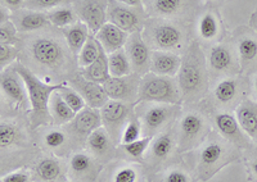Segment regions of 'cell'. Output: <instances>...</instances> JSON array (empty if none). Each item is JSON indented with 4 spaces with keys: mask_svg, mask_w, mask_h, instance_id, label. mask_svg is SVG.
<instances>
[{
    "mask_svg": "<svg viewBox=\"0 0 257 182\" xmlns=\"http://www.w3.org/2000/svg\"><path fill=\"white\" fill-rule=\"evenodd\" d=\"M143 138V127H142V122L139 120V117L137 116V113H134L130 120H128L127 124L125 126L122 131V135H121L120 145L130 144V142H134V141L139 140V138Z\"/></svg>",
    "mask_w": 257,
    "mask_h": 182,
    "instance_id": "42",
    "label": "cell"
},
{
    "mask_svg": "<svg viewBox=\"0 0 257 182\" xmlns=\"http://www.w3.org/2000/svg\"><path fill=\"white\" fill-rule=\"evenodd\" d=\"M253 149L256 150V154H257V140L254 141V145H253Z\"/></svg>",
    "mask_w": 257,
    "mask_h": 182,
    "instance_id": "52",
    "label": "cell"
},
{
    "mask_svg": "<svg viewBox=\"0 0 257 182\" xmlns=\"http://www.w3.org/2000/svg\"><path fill=\"white\" fill-rule=\"evenodd\" d=\"M0 90H2V106L6 104L9 116H21V113L30 112V99L24 78L16 70L15 66L2 70L0 74Z\"/></svg>",
    "mask_w": 257,
    "mask_h": 182,
    "instance_id": "11",
    "label": "cell"
},
{
    "mask_svg": "<svg viewBox=\"0 0 257 182\" xmlns=\"http://www.w3.org/2000/svg\"><path fill=\"white\" fill-rule=\"evenodd\" d=\"M180 154L193 152L205 142L211 134L210 120L203 110L189 108L181 113L175 124Z\"/></svg>",
    "mask_w": 257,
    "mask_h": 182,
    "instance_id": "7",
    "label": "cell"
},
{
    "mask_svg": "<svg viewBox=\"0 0 257 182\" xmlns=\"http://www.w3.org/2000/svg\"><path fill=\"white\" fill-rule=\"evenodd\" d=\"M80 74L89 81L102 84V85L111 78L108 68V54L105 53L103 48L100 49V54L95 62L89 67L80 70Z\"/></svg>",
    "mask_w": 257,
    "mask_h": 182,
    "instance_id": "35",
    "label": "cell"
},
{
    "mask_svg": "<svg viewBox=\"0 0 257 182\" xmlns=\"http://www.w3.org/2000/svg\"><path fill=\"white\" fill-rule=\"evenodd\" d=\"M72 6L80 21L89 27L91 34L98 32V30L107 22L108 0H73Z\"/></svg>",
    "mask_w": 257,
    "mask_h": 182,
    "instance_id": "24",
    "label": "cell"
},
{
    "mask_svg": "<svg viewBox=\"0 0 257 182\" xmlns=\"http://www.w3.org/2000/svg\"><path fill=\"white\" fill-rule=\"evenodd\" d=\"M12 21L17 27L18 32L31 34L53 27L49 22L47 12H38L31 9H20L12 13Z\"/></svg>",
    "mask_w": 257,
    "mask_h": 182,
    "instance_id": "27",
    "label": "cell"
},
{
    "mask_svg": "<svg viewBox=\"0 0 257 182\" xmlns=\"http://www.w3.org/2000/svg\"><path fill=\"white\" fill-rule=\"evenodd\" d=\"M141 84L142 77L132 74L123 77H111L107 82L103 84V88L111 100L138 104Z\"/></svg>",
    "mask_w": 257,
    "mask_h": 182,
    "instance_id": "22",
    "label": "cell"
},
{
    "mask_svg": "<svg viewBox=\"0 0 257 182\" xmlns=\"http://www.w3.org/2000/svg\"><path fill=\"white\" fill-rule=\"evenodd\" d=\"M235 117L249 138L257 140V102L245 99L235 108Z\"/></svg>",
    "mask_w": 257,
    "mask_h": 182,
    "instance_id": "32",
    "label": "cell"
},
{
    "mask_svg": "<svg viewBox=\"0 0 257 182\" xmlns=\"http://www.w3.org/2000/svg\"><path fill=\"white\" fill-rule=\"evenodd\" d=\"M118 3L125 4L128 6H134V8L144 9V0H117Z\"/></svg>",
    "mask_w": 257,
    "mask_h": 182,
    "instance_id": "50",
    "label": "cell"
},
{
    "mask_svg": "<svg viewBox=\"0 0 257 182\" xmlns=\"http://www.w3.org/2000/svg\"><path fill=\"white\" fill-rule=\"evenodd\" d=\"M66 128L70 132L71 138L76 142L79 149H85V144L89 136L102 127V116L100 109L85 106L81 112L75 116L70 124H66Z\"/></svg>",
    "mask_w": 257,
    "mask_h": 182,
    "instance_id": "20",
    "label": "cell"
},
{
    "mask_svg": "<svg viewBox=\"0 0 257 182\" xmlns=\"http://www.w3.org/2000/svg\"><path fill=\"white\" fill-rule=\"evenodd\" d=\"M152 138H149V136H143L142 138L134 141V142H130V144L118 145L117 159L137 162V163L143 164L144 156H146L149 145L152 142Z\"/></svg>",
    "mask_w": 257,
    "mask_h": 182,
    "instance_id": "36",
    "label": "cell"
},
{
    "mask_svg": "<svg viewBox=\"0 0 257 182\" xmlns=\"http://www.w3.org/2000/svg\"><path fill=\"white\" fill-rule=\"evenodd\" d=\"M62 32H63L64 38L67 42L68 48H70L71 52L76 56H79V53L81 52L84 45L88 42L89 36L91 35L89 27L82 21L76 22L72 26L66 27V28L62 30Z\"/></svg>",
    "mask_w": 257,
    "mask_h": 182,
    "instance_id": "33",
    "label": "cell"
},
{
    "mask_svg": "<svg viewBox=\"0 0 257 182\" xmlns=\"http://www.w3.org/2000/svg\"><path fill=\"white\" fill-rule=\"evenodd\" d=\"M49 22L53 27H58V28H66L68 26H72L76 22L80 21L79 16L76 10L73 9L72 6H63L54 8L49 12H47Z\"/></svg>",
    "mask_w": 257,
    "mask_h": 182,
    "instance_id": "38",
    "label": "cell"
},
{
    "mask_svg": "<svg viewBox=\"0 0 257 182\" xmlns=\"http://www.w3.org/2000/svg\"><path fill=\"white\" fill-rule=\"evenodd\" d=\"M181 106L144 102L135 106V113L143 127V136L155 138L176 124L181 114Z\"/></svg>",
    "mask_w": 257,
    "mask_h": 182,
    "instance_id": "8",
    "label": "cell"
},
{
    "mask_svg": "<svg viewBox=\"0 0 257 182\" xmlns=\"http://www.w3.org/2000/svg\"><path fill=\"white\" fill-rule=\"evenodd\" d=\"M20 42V36H18V30L13 21L4 22L0 24V44L3 45H17Z\"/></svg>",
    "mask_w": 257,
    "mask_h": 182,
    "instance_id": "45",
    "label": "cell"
},
{
    "mask_svg": "<svg viewBox=\"0 0 257 182\" xmlns=\"http://www.w3.org/2000/svg\"><path fill=\"white\" fill-rule=\"evenodd\" d=\"M206 60L208 74L212 78H224L239 74L240 63L237 50H233L229 44H217L210 48Z\"/></svg>",
    "mask_w": 257,
    "mask_h": 182,
    "instance_id": "15",
    "label": "cell"
},
{
    "mask_svg": "<svg viewBox=\"0 0 257 182\" xmlns=\"http://www.w3.org/2000/svg\"><path fill=\"white\" fill-rule=\"evenodd\" d=\"M67 85L75 88L84 98L86 106H90V108L100 109L108 103L109 98L102 84L89 81L80 74V70L68 80Z\"/></svg>",
    "mask_w": 257,
    "mask_h": 182,
    "instance_id": "25",
    "label": "cell"
},
{
    "mask_svg": "<svg viewBox=\"0 0 257 182\" xmlns=\"http://www.w3.org/2000/svg\"><path fill=\"white\" fill-rule=\"evenodd\" d=\"M247 91L248 86L244 80L234 76L220 78L212 90L213 106H217L219 110H235L243 100H245Z\"/></svg>",
    "mask_w": 257,
    "mask_h": 182,
    "instance_id": "14",
    "label": "cell"
},
{
    "mask_svg": "<svg viewBox=\"0 0 257 182\" xmlns=\"http://www.w3.org/2000/svg\"><path fill=\"white\" fill-rule=\"evenodd\" d=\"M207 60L197 42H193L181 56V66L178 72L179 88L183 102L196 104L201 102L208 90Z\"/></svg>",
    "mask_w": 257,
    "mask_h": 182,
    "instance_id": "3",
    "label": "cell"
},
{
    "mask_svg": "<svg viewBox=\"0 0 257 182\" xmlns=\"http://www.w3.org/2000/svg\"><path fill=\"white\" fill-rule=\"evenodd\" d=\"M49 109L54 126H66L76 116V113L64 102L58 91H56L50 98Z\"/></svg>",
    "mask_w": 257,
    "mask_h": 182,
    "instance_id": "37",
    "label": "cell"
},
{
    "mask_svg": "<svg viewBox=\"0 0 257 182\" xmlns=\"http://www.w3.org/2000/svg\"><path fill=\"white\" fill-rule=\"evenodd\" d=\"M36 141L43 152H47L59 158L70 156L76 150H80L64 126L52 124L44 127V130L38 134Z\"/></svg>",
    "mask_w": 257,
    "mask_h": 182,
    "instance_id": "13",
    "label": "cell"
},
{
    "mask_svg": "<svg viewBox=\"0 0 257 182\" xmlns=\"http://www.w3.org/2000/svg\"><path fill=\"white\" fill-rule=\"evenodd\" d=\"M100 49H102V46H100V44L95 38L94 34H91L89 36L86 44L84 45V48H82L81 52L77 56V63H79L80 70L93 64L96 59H98V56H99Z\"/></svg>",
    "mask_w": 257,
    "mask_h": 182,
    "instance_id": "40",
    "label": "cell"
},
{
    "mask_svg": "<svg viewBox=\"0 0 257 182\" xmlns=\"http://www.w3.org/2000/svg\"><path fill=\"white\" fill-rule=\"evenodd\" d=\"M239 153L240 150L238 148L221 138L219 134H210L205 142L197 148L193 174L199 182H207L222 168L239 160Z\"/></svg>",
    "mask_w": 257,
    "mask_h": 182,
    "instance_id": "5",
    "label": "cell"
},
{
    "mask_svg": "<svg viewBox=\"0 0 257 182\" xmlns=\"http://www.w3.org/2000/svg\"><path fill=\"white\" fill-rule=\"evenodd\" d=\"M245 170H247L248 181L257 182V154L245 160Z\"/></svg>",
    "mask_w": 257,
    "mask_h": 182,
    "instance_id": "48",
    "label": "cell"
},
{
    "mask_svg": "<svg viewBox=\"0 0 257 182\" xmlns=\"http://www.w3.org/2000/svg\"><path fill=\"white\" fill-rule=\"evenodd\" d=\"M73 0H26L25 8L38 12H49L52 9L63 6H72Z\"/></svg>",
    "mask_w": 257,
    "mask_h": 182,
    "instance_id": "44",
    "label": "cell"
},
{
    "mask_svg": "<svg viewBox=\"0 0 257 182\" xmlns=\"http://www.w3.org/2000/svg\"><path fill=\"white\" fill-rule=\"evenodd\" d=\"M104 166L86 149L76 150L68 156V180L72 182H98Z\"/></svg>",
    "mask_w": 257,
    "mask_h": 182,
    "instance_id": "17",
    "label": "cell"
},
{
    "mask_svg": "<svg viewBox=\"0 0 257 182\" xmlns=\"http://www.w3.org/2000/svg\"><path fill=\"white\" fill-rule=\"evenodd\" d=\"M180 156L176 138L175 124L167 128L164 132L158 134L152 138L147 154L144 156L143 166L147 172L151 174H157L160 170L179 163Z\"/></svg>",
    "mask_w": 257,
    "mask_h": 182,
    "instance_id": "9",
    "label": "cell"
},
{
    "mask_svg": "<svg viewBox=\"0 0 257 182\" xmlns=\"http://www.w3.org/2000/svg\"><path fill=\"white\" fill-rule=\"evenodd\" d=\"M85 149L93 154L103 166L116 160L118 156V146L112 141L111 136L104 127H99L88 138Z\"/></svg>",
    "mask_w": 257,
    "mask_h": 182,
    "instance_id": "26",
    "label": "cell"
},
{
    "mask_svg": "<svg viewBox=\"0 0 257 182\" xmlns=\"http://www.w3.org/2000/svg\"><path fill=\"white\" fill-rule=\"evenodd\" d=\"M108 68L111 77H123L133 74V67L125 48L108 54Z\"/></svg>",
    "mask_w": 257,
    "mask_h": 182,
    "instance_id": "39",
    "label": "cell"
},
{
    "mask_svg": "<svg viewBox=\"0 0 257 182\" xmlns=\"http://www.w3.org/2000/svg\"><path fill=\"white\" fill-rule=\"evenodd\" d=\"M64 182H72V181H70V180H67V181H64Z\"/></svg>",
    "mask_w": 257,
    "mask_h": 182,
    "instance_id": "53",
    "label": "cell"
},
{
    "mask_svg": "<svg viewBox=\"0 0 257 182\" xmlns=\"http://www.w3.org/2000/svg\"><path fill=\"white\" fill-rule=\"evenodd\" d=\"M58 92L61 94V96L63 98L64 102L70 106V108L72 109L76 114L79 112H81L85 106H88L86 103H85L84 98H82L75 88H71L70 85H67V84L64 86H62L58 90Z\"/></svg>",
    "mask_w": 257,
    "mask_h": 182,
    "instance_id": "43",
    "label": "cell"
},
{
    "mask_svg": "<svg viewBox=\"0 0 257 182\" xmlns=\"http://www.w3.org/2000/svg\"><path fill=\"white\" fill-rule=\"evenodd\" d=\"M147 174L142 163L116 159L104 166L98 182H148Z\"/></svg>",
    "mask_w": 257,
    "mask_h": 182,
    "instance_id": "19",
    "label": "cell"
},
{
    "mask_svg": "<svg viewBox=\"0 0 257 182\" xmlns=\"http://www.w3.org/2000/svg\"><path fill=\"white\" fill-rule=\"evenodd\" d=\"M212 124L216 132L225 140L231 142L234 146L238 148L240 152L253 149L254 141L243 131L235 114L229 110H217L212 117Z\"/></svg>",
    "mask_w": 257,
    "mask_h": 182,
    "instance_id": "18",
    "label": "cell"
},
{
    "mask_svg": "<svg viewBox=\"0 0 257 182\" xmlns=\"http://www.w3.org/2000/svg\"><path fill=\"white\" fill-rule=\"evenodd\" d=\"M94 36H95V38L100 44V46L104 49L105 53L111 54L113 52H117V50L125 48L130 34L121 30L120 27L114 26L113 24L105 22L98 30V32L94 34Z\"/></svg>",
    "mask_w": 257,
    "mask_h": 182,
    "instance_id": "29",
    "label": "cell"
},
{
    "mask_svg": "<svg viewBox=\"0 0 257 182\" xmlns=\"http://www.w3.org/2000/svg\"><path fill=\"white\" fill-rule=\"evenodd\" d=\"M0 2H2V6H6L13 13L20 10V9H24L26 0H0Z\"/></svg>",
    "mask_w": 257,
    "mask_h": 182,
    "instance_id": "49",
    "label": "cell"
},
{
    "mask_svg": "<svg viewBox=\"0 0 257 182\" xmlns=\"http://www.w3.org/2000/svg\"><path fill=\"white\" fill-rule=\"evenodd\" d=\"M253 91H254V94H256V96H257V74L253 77Z\"/></svg>",
    "mask_w": 257,
    "mask_h": 182,
    "instance_id": "51",
    "label": "cell"
},
{
    "mask_svg": "<svg viewBox=\"0 0 257 182\" xmlns=\"http://www.w3.org/2000/svg\"><path fill=\"white\" fill-rule=\"evenodd\" d=\"M125 50L130 59V63H132L133 74L143 77L151 72L152 49L148 46L147 42L144 40L142 31L130 34L125 45Z\"/></svg>",
    "mask_w": 257,
    "mask_h": 182,
    "instance_id": "23",
    "label": "cell"
},
{
    "mask_svg": "<svg viewBox=\"0 0 257 182\" xmlns=\"http://www.w3.org/2000/svg\"><path fill=\"white\" fill-rule=\"evenodd\" d=\"M20 60L48 84L67 82L80 70L63 32L50 28L20 36Z\"/></svg>",
    "mask_w": 257,
    "mask_h": 182,
    "instance_id": "1",
    "label": "cell"
},
{
    "mask_svg": "<svg viewBox=\"0 0 257 182\" xmlns=\"http://www.w3.org/2000/svg\"><path fill=\"white\" fill-rule=\"evenodd\" d=\"M219 21L212 12H206L199 18L198 35L203 42H212L219 35Z\"/></svg>",
    "mask_w": 257,
    "mask_h": 182,
    "instance_id": "41",
    "label": "cell"
},
{
    "mask_svg": "<svg viewBox=\"0 0 257 182\" xmlns=\"http://www.w3.org/2000/svg\"><path fill=\"white\" fill-rule=\"evenodd\" d=\"M34 130L25 124L21 116H6L0 122V152L2 174L22 167H29L39 158L38 145Z\"/></svg>",
    "mask_w": 257,
    "mask_h": 182,
    "instance_id": "2",
    "label": "cell"
},
{
    "mask_svg": "<svg viewBox=\"0 0 257 182\" xmlns=\"http://www.w3.org/2000/svg\"><path fill=\"white\" fill-rule=\"evenodd\" d=\"M148 20L146 9L134 8L118 3L117 0H108L107 22L120 27L127 34L143 31L144 24Z\"/></svg>",
    "mask_w": 257,
    "mask_h": 182,
    "instance_id": "16",
    "label": "cell"
},
{
    "mask_svg": "<svg viewBox=\"0 0 257 182\" xmlns=\"http://www.w3.org/2000/svg\"><path fill=\"white\" fill-rule=\"evenodd\" d=\"M20 58V49L15 45L0 44V68L6 70L16 63V59Z\"/></svg>",
    "mask_w": 257,
    "mask_h": 182,
    "instance_id": "46",
    "label": "cell"
},
{
    "mask_svg": "<svg viewBox=\"0 0 257 182\" xmlns=\"http://www.w3.org/2000/svg\"><path fill=\"white\" fill-rule=\"evenodd\" d=\"M181 66V56L173 52L152 50L151 59V72L160 76L175 77Z\"/></svg>",
    "mask_w": 257,
    "mask_h": 182,
    "instance_id": "30",
    "label": "cell"
},
{
    "mask_svg": "<svg viewBox=\"0 0 257 182\" xmlns=\"http://www.w3.org/2000/svg\"><path fill=\"white\" fill-rule=\"evenodd\" d=\"M237 54L240 70L257 72V36L251 32H242L237 36Z\"/></svg>",
    "mask_w": 257,
    "mask_h": 182,
    "instance_id": "28",
    "label": "cell"
},
{
    "mask_svg": "<svg viewBox=\"0 0 257 182\" xmlns=\"http://www.w3.org/2000/svg\"><path fill=\"white\" fill-rule=\"evenodd\" d=\"M29 168L35 182H64L68 180L67 163L53 154L39 156Z\"/></svg>",
    "mask_w": 257,
    "mask_h": 182,
    "instance_id": "21",
    "label": "cell"
},
{
    "mask_svg": "<svg viewBox=\"0 0 257 182\" xmlns=\"http://www.w3.org/2000/svg\"><path fill=\"white\" fill-rule=\"evenodd\" d=\"M188 9V0H149L146 12L151 17L178 20Z\"/></svg>",
    "mask_w": 257,
    "mask_h": 182,
    "instance_id": "31",
    "label": "cell"
},
{
    "mask_svg": "<svg viewBox=\"0 0 257 182\" xmlns=\"http://www.w3.org/2000/svg\"><path fill=\"white\" fill-rule=\"evenodd\" d=\"M144 102L181 106L183 96H181L178 80L174 77L160 76L152 72L147 74L146 76L142 77L138 104Z\"/></svg>",
    "mask_w": 257,
    "mask_h": 182,
    "instance_id": "10",
    "label": "cell"
},
{
    "mask_svg": "<svg viewBox=\"0 0 257 182\" xmlns=\"http://www.w3.org/2000/svg\"><path fill=\"white\" fill-rule=\"evenodd\" d=\"M16 70L21 74V77L24 78L25 85L27 88V94H29L30 99V112H29V120L30 127L34 131L41 128V127L52 126L53 120L50 116V98L52 95L58 91L62 86H64L67 82L62 84H48L44 80H41L40 77L36 76L31 70L24 66L18 60L15 64Z\"/></svg>",
    "mask_w": 257,
    "mask_h": 182,
    "instance_id": "4",
    "label": "cell"
},
{
    "mask_svg": "<svg viewBox=\"0 0 257 182\" xmlns=\"http://www.w3.org/2000/svg\"><path fill=\"white\" fill-rule=\"evenodd\" d=\"M143 38L152 50L178 53L184 49L187 36L180 22L167 18H148L144 24Z\"/></svg>",
    "mask_w": 257,
    "mask_h": 182,
    "instance_id": "6",
    "label": "cell"
},
{
    "mask_svg": "<svg viewBox=\"0 0 257 182\" xmlns=\"http://www.w3.org/2000/svg\"><path fill=\"white\" fill-rule=\"evenodd\" d=\"M148 182H199L194 174L179 163L170 166L157 174L149 176Z\"/></svg>",
    "mask_w": 257,
    "mask_h": 182,
    "instance_id": "34",
    "label": "cell"
},
{
    "mask_svg": "<svg viewBox=\"0 0 257 182\" xmlns=\"http://www.w3.org/2000/svg\"><path fill=\"white\" fill-rule=\"evenodd\" d=\"M135 106L134 103H123L118 100H108L103 108H100L102 116V126L111 136L112 141L118 146L120 145L121 135L127 124L128 120L134 116Z\"/></svg>",
    "mask_w": 257,
    "mask_h": 182,
    "instance_id": "12",
    "label": "cell"
},
{
    "mask_svg": "<svg viewBox=\"0 0 257 182\" xmlns=\"http://www.w3.org/2000/svg\"><path fill=\"white\" fill-rule=\"evenodd\" d=\"M0 182H35L29 167H22L11 170L8 174H2Z\"/></svg>",
    "mask_w": 257,
    "mask_h": 182,
    "instance_id": "47",
    "label": "cell"
}]
</instances>
